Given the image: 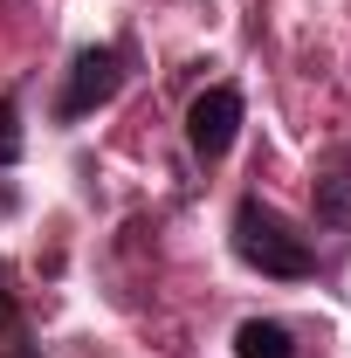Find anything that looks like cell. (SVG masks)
Returning <instances> with one entry per match:
<instances>
[{"label":"cell","instance_id":"cell-6","mask_svg":"<svg viewBox=\"0 0 351 358\" xmlns=\"http://www.w3.org/2000/svg\"><path fill=\"white\" fill-rule=\"evenodd\" d=\"M21 159V96H0V166Z\"/></svg>","mask_w":351,"mask_h":358},{"label":"cell","instance_id":"cell-7","mask_svg":"<svg viewBox=\"0 0 351 358\" xmlns=\"http://www.w3.org/2000/svg\"><path fill=\"white\" fill-rule=\"evenodd\" d=\"M14 317L21 310H14V289H7V268H0V331H14Z\"/></svg>","mask_w":351,"mask_h":358},{"label":"cell","instance_id":"cell-1","mask_svg":"<svg viewBox=\"0 0 351 358\" xmlns=\"http://www.w3.org/2000/svg\"><path fill=\"white\" fill-rule=\"evenodd\" d=\"M234 255L255 268V275H275V282H303L317 275V248L310 234H296V221L282 207H268L262 193H248L234 207Z\"/></svg>","mask_w":351,"mask_h":358},{"label":"cell","instance_id":"cell-5","mask_svg":"<svg viewBox=\"0 0 351 358\" xmlns=\"http://www.w3.org/2000/svg\"><path fill=\"white\" fill-rule=\"evenodd\" d=\"M317 221H324V227H345V234H351V173L317 179Z\"/></svg>","mask_w":351,"mask_h":358},{"label":"cell","instance_id":"cell-2","mask_svg":"<svg viewBox=\"0 0 351 358\" xmlns=\"http://www.w3.org/2000/svg\"><path fill=\"white\" fill-rule=\"evenodd\" d=\"M124 42H96V48H76V62H69V83H62V96H55V117L62 124H76V117H89V110H103L117 90H124Z\"/></svg>","mask_w":351,"mask_h":358},{"label":"cell","instance_id":"cell-4","mask_svg":"<svg viewBox=\"0 0 351 358\" xmlns=\"http://www.w3.org/2000/svg\"><path fill=\"white\" fill-rule=\"evenodd\" d=\"M234 358H296V338L282 324H268V317H248L234 331Z\"/></svg>","mask_w":351,"mask_h":358},{"label":"cell","instance_id":"cell-3","mask_svg":"<svg viewBox=\"0 0 351 358\" xmlns=\"http://www.w3.org/2000/svg\"><path fill=\"white\" fill-rule=\"evenodd\" d=\"M234 131H241V90L234 83H207L193 96V110H186V145H193V159H227L234 152Z\"/></svg>","mask_w":351,"mask_h":358}]
</instances>
